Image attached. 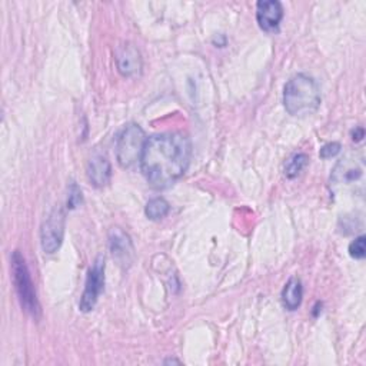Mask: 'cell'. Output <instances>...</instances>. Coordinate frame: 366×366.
<instances>
[{
	"label": "cell",
	"instance_id": "2e32d148",
	"mask_svg": "<svg viewBox=\"0 0 366 366\" xmlns=\"http://www.w3.org/2000/svg\"><path fill=\"white\" fill-rule=\"evenodd\" d=\"M82 204V191L78 185H75V183H73V185L70 186L69 189V197H67V208L69 209H75L78 208L79 205Z\"/></svg>",
	"mask_w": 366,
	"mask_h": 366
},
{
	"label": "cell",
	"instance_id": "5bb4252c",
	"mask_svg": "<svg viewBox=\"0 0 366 366\" xmlns=\"http://www.w3.org/2000/svg\"><path fill=\"white\" fill-rule=\"evenodd\" d=\"M308 163H309V158L305 153H297V155L292 156L285 164L286 177H289V179L297 177L308 166Z\"/></svg>",
	"mask_w": 366,
	"mask_h": 366
},
{
	"label": "cell",
	"instance_id": "4fadbf2b",
	"mask_svg": "<svg viewBox=\"0 0 366 366\" xmlns=\"http://www.w3.org/2000/svg\"><path fill=\"white\" fill-rule=\"evenodd\" d=\"M171 211V205L166 199L163 197H155L151 199L148 205L144 208V213L151 221H160L164 216H166Z\"/></svg>",
	"mask_w": 366,
	"mask_h": 366
},
{
	"label": "cell",
	"instance_id": "ba28073f",
	"mask_svg": "<svg viewBox=\"0 0 366 366\" xmlns=\"http://www.w3.org/2000/svg\"><path fill=\"white\" fill-rule=\"evenodd\" d=\"M116 63H118V70L125 78H133L140 75L142 72L140 52L131 43H126L119 47L116 53Z\"/></svg>",
	"mask_w": 366,
	"mask_h": 366
},
{
	"label": "cell",
	"instance_id": "9a60e30c",
	"mask_svg": "<svg viewBox=\"0 0 366 366\" xmlns=\"http://www.w3.org/2000/svg\"><path fill=\"white\" fill-rule=\"evenodd\" d=\"M349 255L354 259H363L366 255V237L362 235L349 245Z\"/></svg>",
	"mask_w": 366,
	"mask_h": 366
},
{
	"label": "cell",
	"instance_id": "8fae6325",
	"mask_svg": "<svg viewBox=\"0 0 366 366\" xmlns=\"http://www.w3.org/2000/svg\"><path fill=\"white\" fill-rule=\"evenodd\" d=\"M303 298L302 282L298 278H290L282 290V302L288 310H297Z\"/></svg>",
	"mask_w": 366,
	"mask_h": 366
},
{
	"label": "cell",
	"instance_id": "ac0fdd59",
	"mask_svg": "<svg viewBox=\"0 0 366 366\" xmlns=\"http://www.w3.org/2000/svg\"><path fill=\"white\" fill-rule=\"evenodd\" d=\"M363 138H365V131H363V127H356V129L352 132V139H354L355 142H360Z\"/></svg>",
	"mask_w": 366,
	"mask_h": 366
},
{
	"label": "cell",
	"instance_id": "6da1fadb",
	"mask_svg": "<svg viewBox=\"0 0 366 366\" xmlns=\"http://www.w3.org/2000/svg\"><path fill=\"white\" fill-rule=\"evenodd\" d=\"M192 158L191 139L183 133L149 138L140 156V171L156 189L172 186L188 171Z\"/></svg>",
	"mask_w": 366,
	"mask_h": 366
},
{
	"label": "cell",
	"instance_id": "e0dca14e",
	"mask_svg": "<svg viewBox=\"0 0 366 366\" xmlns=\"http://www.w3.org/2000/svg\"><path fill=\"white\" fill-rule=\"evenodd\" d=\"M341 149H342V146H341V143H338V142L326 143V144L323 146V148L321 149L319 156H321L322 159H331V158L336 156V155L341 152Z\"/></svg>",
	"mask_w": 366,
	"mask_h": 366
},
{
	"label": "cell",
	"instance_id": "7a4b0ae2",
	"mask_svg": "<svg viewBox=\"0 0 366 366\" xmlns=\"http://www.w3.org/2000/svg\"><path fill=\"white\" fill-rule=\"evenodd\" d=\"M321 89L314 78L303 73L290 78L283 89V105L292 116L303 118L315 114L321 106Z\"/></svg>",
	"mask_w": 366,
	"mask_h": 366
},
{
	"label": "cell",
	"instance_id": "52a82bcc",
	"mask_svg": "<svg viewBox=\"0 0 366 366\" xmlns=\"http://www.w3.org/2000/svg\"><path fill=\"white\" fill-rule=\"evenodd\" d=\"M283 19V8L278 0H263L256 5V21L265 32L278 30Z\"/></svg>",
	"mask_w": 366,
	"mask_h": 366
},
{
	"label": "cell",
	"instance_id": "8992f818",
	"mask_svg": "<svg viewBox=\"0 0 366 366\" xmlns=\"http://www.w3.org/2000/svg\"><path fill=\"white\" fill-rule=\"evenodd\" d=\"M65 236V213L61 208L53 209L49 217L42 225L41 230V241L45 253H54L56 252Z\"/></svg>",
	"mask_w": 366,
	"mask_h": 366
},
{
	"label": "cell",
	"instance_id": "3957f363",
	"mask_svg": "<svg viewBox=\"0 0 366 366\" xmlns=\"http://www.w3.org/2000/svg\"><path fill=\"white\" fill-rule=\"evenodd\" d=\"M12 272L14 289L17 292V297H19L22 308L30 316L39 319L42 310L38 301V295H36L26 261L19 250H16L12 256Z\"/></svg>",
	"mask_w": 366,
	"mask_h": 366
},
{
	"label": "cell",
	"instance_id": "30bf717a",
	"mask_svg": "<svg viewBox=\"0 0 366 366\" xmlns=\"http://www.w3.org/2000/svg\"><path fill=\"white\" fill-rule=\"evenodd\" d=\"M111 250L115 258L120 262H129L131 256L133 255V245L131 242V237L119 228H115L111 232Z\"/></svg>",
	"mask_w": 366,
	"mask_h": 366
},
{
	"label": "cell",
	"instance_id": "5b68a950",
	"mask_svg": "<svg viewBox=\"0 0 366 366\" xmlns=\"http://www.w3.org/2000/svg\"><path fill=\"white\" fill-rule=\"evenodd\" d=\"M103 288H105V259L103 256H99L87 273L85 290L79 302V308L82 312H90V310L96 306Z\"/></svg>",
	"mask_w": 366,
	"mask_h": 366
},
{
	"label": "cell",
	"instance_id": "9c48e42d",
	"mask_svg": "<svg viewBox=\"0 0 366 366\" xmlns=\"http://www.w3.org/2000/svg\"><path fill=\"white\" fill-rule=\"evenodd\" d=\"M87 177L90 183L96 188H103L106 186L109 182H111L112 176V166L111 162H109L107 156L102 153H95L90 158L87 163Z\"/></svg>",
	"mask_w": 366,
	"mask_h": 366
},
{
	"label": "cell",
	"instance_id": "7c38bea8",
	"mask_svg": "<svg viewBox=\"0 0 366 366\" xmlns=\"http://www.w3.org/2000/svg\"><path fill=\"white\" fill-rule=\"evenodd\" d=\"M362 176V168L356 166L355 163L342 160L336 164L332 173L334 183H352Z\"/></svg>",
	"mask_w": 366,
	"mask_h": 366
},
{
	"label": "cell",
	"instance_id": "d6986e66",
	"mask_svg": "<svg viewBox=\"0 0 366 366\" xmlns=\"http://www.w3.org/2000/svg\"><path fill=\"white\" fill-rule=\"evenodd\" d=\"M164 363H180V362L179 360H175V359H169V360H166Z\"/></svg>",
	"mask_w": 366,
	"mask_h": 366
},
{
	"label": "cell",
	"instance_id": "277c9868",
	"mask_svg": "<svg viewBox=\"0 0 366 366\" xmlns=\"http://www.w3.org/2000/svg\"><path fill=\"white\" fill-rule=\"evenodd\" d=\"M146 140L148 139L139 125L131 123L125 127L116 143V158L122 168H132L140 162Z\"/></svg>",
	"mask_w": 366,
	"mask_h": 366
}]
</instances>
